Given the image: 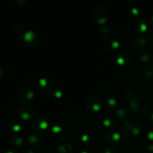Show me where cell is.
Returning <instances> with one entry per match:
<instances>
[{
  "label": "cell",
  "instance_id": "cell-1",
  "mask_svg": "<svg viewBox=\"0 0 153 153\" xmlns=\"http://www.w3.org/2000/svg\"><path fill=\"white\" fill-rule=\"evenodd\" d=\"M128 43L132 47L142 49L146 46L148 40L144 35L139 34H131L128 37Z\"/></svg>",
  "mask_w": 153,
  "mask_h": 153
},
{
  "label": "cell",
  "instance_id": "cell-2",
  "mask_svg": "<svg viewBox=\"0 0 153 153\" xmlns=\"http://www.w3.org/2000/svg\"><path fill=\"white\" fill-rule=\"evenodd\" d=\"M93 17L99 24H105L108 17V10L104 6H97L93 10Z\"/></svg>",
  "mask_w": 153,
  "mask_h": 153
},
{
  "label": "cell",
  "instance_id": "cell-3",
  "mask_svg": "<svg viewBox=\"0 0 153 153\" xmlns=\"http://www.w3.org/2000/svg\"><path fill=\"white\" fill-rule=\"evenodd\" d=\"M34 97V92L31 88L28 86H23L19 88L17 92V98L20 102L27 104Z\"/></svg>",
  "mask_w": 153,
  "mask_h": 153
},
{
  "label": "cell",
  "instance_id": "cell-4",
  "mask_svg": "<svg viewBox=\"0 0 153 153\" xmlns=\"http://www.w3.org/2000/svg\"><path fill=\"white\" fill-rule=\"evenodd\" d=\"M28 145L32 148H39L43 146L45 142V137L42 134L33 132L28 136L27 138Z\"/></svg>",
  "mask_w": 153,
  "mask_h": 153
},
{
  "label": "cell",
  "instance_id": "cell-5",
  "mask_svg": "<svg viewBox=\"0 0 153 153\" xmlns=\"http://www.w3.org/2000/svg\"><path fill=\"white\" fill-rule=\"evenodd\" d=\"M85 103H86L87 107L94 111H98L102 108L101 100L95 95H90L87 97Z\"/></svg>",
  "mask_w": 153,
  "mask_h": 153
},
{
  "label": "cell",
  "instance_id": "cell-6",
  "mask_svg": "<svg viewBox=\"0 0 153 153\" xmlns=\"http://www.w3.org/2000/svg\"><path fill=\"white\" fill-rule=\"evenodd\" d=\"M49 123H48V119L45 117L43 116H37L33 118L31 122V128L35 131H40V130L45 129L47 128Z\"/></svg>",
  "mask_w": 153,
  "mask_h": 153
},
{
  "label": "cell",
  "instance_id": "cell-7",
  "mask_svg": "<svg viewBox=\"0 0 153 153\" xmlns=\"http://www.w3.org/2000/svg\"><path fill=\"white\" fill-rule=\"evenodd\" d=\"M24 40L30 47H35L39 43V37L33 31H28L24 34Z\"/></svg>",
  "mask_w": 153,
  "mask_h": 153
},
{
  "label": "cell",
  "instance_id": "cell-8",
  "mask_svg": "<svg viewBox=\"0 0 153 153\" xmlns=\"http://www.w3.org/2000/svg\"><path fill=\"white\" fill-rule=\"evenodd\" d=\"M127 98H128V101L129 102L131 108L134 111H137L140 109V103H139L138 100H137V97L135 94L131 91H127Z\"/></svg>",
  "mask_w": 153,
  "mask_h": 153
},
{
  "label": "cell",
  "instance_id": "cell-9",
  "mask_svg": "<svg viewBox=\"0 0 153 153\" xmlns=\"http://www.w3.org/2000/svg\"><path fill=\"white\" fill-rule=\"evenodd\" d=\"M34 108L31 106L25 105L20 109L19 115H20L21 118L22 120H28L34 114Z\"/></svg>",
  "mask_w": 153,
  "mask_h": 153
},
{
  "label": "cell",
  "instance_id": "cell-10",
  "mask_svg": "<svg viewBox=\"0 0 153 153\" xmlns=\"http://www.w3.org/2000/svg\"><path fill=\"white\" fill-rule=\"evenodd\" d=\"M105 138L111 144H117L120 140V134L116 131H109L106 134Z\"/></svg>",
  "mask_w": 153,
  "mask_h": 153
},
{
  "label": "cell",
  "instance_id": "cell-11",
  "mask_svg": "<svg viewBox=\"0 0 153 153\" xmlns=\"http://www.w3.org/2000/svg\"><path fill=\"white\" fill-rule=\"evenodd\" d=\"M40 89L43 93H49L52 91V82L47 78H43L39 81Z\"/></svg>",
  "mask_w": 153,
  "mask_h": 153
},
{
  "label": "cell",
  "instance_id": "cell-12",
  "mask_svg": "<svg viewBox=\"0 0 153 153\" xmlns=\"http://www.w3.org/2000/svg\"><path fill=\"white\" fill-rule=\"evenodd\" d=\"M134 28L138 31H145L147 28V21L144 18H137L134 23Z\"/></svg>",
  "mask_w": 153,
  "mask_h": 153
},
{
  "label": "cell",
  "instance_id": "cell-13",
  "mask_svg": "<svg viewBox=\"0 0 153 153\" xmlns=\"http://www.w3.org/2000/svg\"><path fill=\"white\" fill-rule=\"evenodd\" d=\"M130 57L126 52H120L117 55V61L120 65H124L129 61Z\"/></svg>",
  "mask_w": 153,
  "mask_h": 153
},
{
  "label": "cell",
  "instance_id": "cell-14",
  "mask_svg": "<svg viewBox=\"0 0 153 153\" xmlns=\"http://www.w3.org/2000/svg\"><path fill=\"white\" fill-rule=\"evenodd\" d=\"M10 145L13 146H21L24 143V138L20 135H13L9 139Z\"/></svg>",
  "mask_w": 153,
  "mask_h": 153
},
{
  "label": "cell",
  "instance_id": "cell-15",
  "mask_svg": "<svg viewBox=\"0 0 153 153\" xmlns=\"http://www.w3.org/2000/svg\"><path fill=\"white\" fill-rule=\"evenodd\" d=\"M58 153H73L74 149L71 145L68 143H61L58 146Z\"/></svg>",
  "mask_w": 153,
  "mask_h": 153
},
{
  "label": "cell",
  "instance_id": "cell-16",
  "mask_svg": "<svg viewBox=\"0 0 153 153\" xmlns=\"http://www.w3.org/2000/svg\"><path fill=\"white\" fill-rule=\"evenodd\" d=\"M122 130L124 134H126L128 136H133L132 131H131V126L129 120H126L123 123Z\"/></svg>",
  "mask_w": 153,
  "mask_h": 153
},
{
  "label": "cell",
  "instance_id": "cell-17",
  "mask_svg": "<svg viewBox=\"0 0 153 153\" xmlns=\"http://www.w3.org/2000/svg\"><path fill=\"white\" fill-rule=\"evenodd\" d=\"M10 128L14 131H19L22 128V123L17 119L12 120L10 122Z\"/></svg>",
  "mask_w": 153,
  "mask_h": 153
},
{
  "label": "cell",
  "instance_id": "cell-18",
  "mask_svg": "<svg viewBox=\"0 0 153 153\" xmlns=\"http://www.w3.org/2000/svg\"><path fill=\"white\" fill-rule=\"evenodd\" d=\"M117 115L119 119H120L121 120H125V121H126L127 118H128V112L123 108L118 109L117 111Z\"/></svg>",
  "mask_w": 153,
  "mask_h": 153
},
{
  "label": "cell",
  "instance_id": "cell-19",
  "mask_svg": "<svg viewBox=\"0 0 153 153\" xmlns=\"http://www.w3.org/2000/svg\"><path fill=\"white\" fill-rule=\"evenodd\" d=\"M131 126V131H132V135H137L140 132V126L137 122L134 120H129Z\"/></svg>",
  "mask_w": 153,
  "mask_h": 153
},
{
  "label": "cell",
  "instance_id": "cell-20",
  "mask_svg": "<svg viewBox=\"0 0 153 153\" xmlns=\"http://www.w3.org/2000/svg\"><path fill=\"white\" fill-rule=\"evenodd\" d=\"M140 60L144 63H152L153 58L150 54L145 52V53L141 54V55H140Z\"/></svg>",
  "mask_w": 153,
  "mask_h": 153
},
{
  "label": "cell",
  "instance_id": "cell-21",
  "mask_svg": "<svg viewBox=\"0 0 153 153\" xmlns=\"http://www.w3.org/2000/svg\"><path fill=\"white\" fill-rule=\"evenodd\" d=\"M82 143L85 146H88L91 145V141H92V138H91V136L88 134H85L82 135Z\"/></svg>",
  "mask_w": 153,
  "mask_h": 153
},
{
  "label": "cell",
  "instance_id": "cell-22",
  "mask_svg": "<svg viewBox=\"0 0 153 153\" xmlns=\"http://www.w3.org/2000/svg\"><path fill=\"white\" fill-rule=\"evenodd\" d=\"M117 103V102L116 99L114 98V97H108L105 101L106 106H108L109 108H114V106H116Z\"/></svg>",
  "mask_w": 153,
  "mask_h": 153
},
{
  "label": "cell",
  "instance_id": "cell-23",
  "mask_svg": "<svg viewBox=\"0 0 153 153\" xmlns=\"http://www.w3.org/2000/svg\"><path fill=\"white\" fill-rule=\"evenodd\" d=\"M120 46V43L117 40H111V41L108 42V49L110 50H115V49H117L118 47Z\"/></svg>",
  "mask_w": 153,
  "mask_h": 153
},
{
  "label": "cell",
  "instance_id": "cell-24",
  "mask_svg": "<svg viewBox=\"0 0 153 153\" xmlns=\"http://www.w3.org/2000/svg\"><path fill=\"white\" fill-rule=\"evenodd\" d=\"M143 76L147 79H151L153 78V67H150L143 72Z\"/></svg>",
  "mask_w": 153,
  "mask_h": 153
},
{
  "label": "cell",
  "instance_id": "cell-25",
  "mask_svg": "<svg viewBox=\"0 0 153 153\" xmlns=\"http://www.w3.org/2000/svg\"><path fill=\"white\" fill-rule=\"evenodd\" d=\"M13 32L16 35H22L24 34V32H25V30H24V28L21 25H16L13 28Z\"/></svg>",
  "mask_w": 153,
  "mask_h": 153
},
{
  "label": "cell",
  "instance_id": "cell-26",
  "mask_svg": "<svg viewBox=\"0 0 153 153\" xmlns=\"http://www.w3.org/2000/svg\"><path fill=\"white\" fill-rule=\"evenodd\" d=\"M16 5L19 8H26L28 5V1L27 0H17L16 2Z\"/></svg>",
  "mask_w": 153,
  "mask_h": 153
},
{
  "label": "cell",
  "instance_id": "cell-27",
  "mask_svg": "<svg viewBox=\"0 0 153 153\" xmlns=\"http://www.w3.org/2000/svg\"><path fill=\"white\" fill-rule=\"evenodd\" d=\"M139 112L140 113V114H142L143 116H147L148 114L150 112V109L147 106H143V107L140 108L139 109Z\"/></svg>",
  "mask_w": 153,
  "mask_h": 153
},
{
  "label": "cell",
  "instance_id": "cell-28",
  "mask_svg": "<svg viewBox=\"0 0 153 153\" xmlns=\"http://www.w3.org/2000/svg\"><path fill=\"white\" fill-rule=\"evenodd\" d=\"M100 32L103 35H108V34H109L111 32V28L109 26H104L100 29Z\"/></svg>",
  "mask_w": 153,
  "mask_h": 153
},
{
  "label": "cell",
  "instance_id": "cell-29",
  "mask_svg": "<svg viewBox=\"0 0 153 153\" xmlns=\"http://www.w3.org/2000/svg\"><path fill=\"white\" fill-rule=\"evenodd\" d=\"M102 123H103V125H104L105 126H106V127L112 126V125L114 124L113 120H112L111 119V118H109V117L105 118Z\"/></svg>",
  "mask_w": 153,
  "mask_h": 153
},
{
  "label": "cell",
  "instance_id": "cell-30",
  "mask_svg": "<svg viewBox=\"0 0 153 153\" xmlns=\"http://www.w3.org/2000/svg\"><path fill=\"white\" fill-rule=\"evenodd\" d=\"M102 153H116V150L112 146H105L102 149Z\"/></svg>",
  "mask_w": 153,
  "mask_h": 153
},
{
  "label": "cell",
  "instance_id": "cell-31",
  "mask_svg": "<svg viewBox=\"0 0 153 153\" xmlns=\"http://www.w3.org/2000/svg\"><path fill=\"white\" fill-rule=\"evenodd\" d=\"M52 94H53V95L55 96V97H58V98H59V97H61V96H62V92H61V90H60V89H57V88H55V89L52 90Z\"/></svg>",
  "mask_w": 153,
  "mask_h": 153
},
{
  "label": "cell",
  "instance_id": "cell-32",
  "mask_svg": "<svg viewBox=\"0 0 153 153\" xmlns=\"http://www.w3.org/2000/svg\"><path fill=\"white\" fill-rule=\"evenodd\" d=\"M52 131L55 133H58L60 132V131L62 130V128H61V126H54L53 127H52Z\"/></svg>",
  "mask_w": 153,
  "mask_h": 153
},
{
  "label": "cell",
  "instance_id": "cell-33",
  "mask_svg": "<svg viewBox=\"0 0 153 153\" xmlns=\"http://www.w3.org/2000/svg\"><path fill=\"white\" fill-rule=\"evenodd\" d=\"M148 137H149V139H150V140H153V128H151L149 131V132H148Z\"/></svg>",
  "mask_w": 153,
  "mask_h": 153
},
{
  "label": "cell",
  "instance_id": "cell-34",
  "mask_svg": "<svg viewBox=\"0 0 153 153\" xmlns=\"http://www.w3.org/2000/svg\"><path fill=\"white\" fill-rule=\"evenodd\" d=\"M146 153H153V144L149 145V147L146 149Z\"/></svg>",
  "mask_w": 153,
  "mask_h": 153
},
{
  "label": "cell",
  "instance_id": "cell-35",
  "mask_svg": "<svg viewBox=\"0 0 153 153\" xmlns=\"http://www.w3.org/2000/svg\"><path fill=\"white\" fill-rule=\"evenodd\" d=\"M131 12H132V13L135 15L138 14V10H137L136 7H133V8L131 9Z\"/></svg>",
  "mask_w": 153,
  "mask_h": 153
},
{
  "label": "cell",
  "instance_id": "cell-36",
  "mask_svg": "<svg viewBox=\"0 0 153 153\" xmlns=\"http://www.w3.org/2000/svg\"><path fill=\"white\" fill-rule=\"evenodd\" d=\"M24 153H34V151L31 150V149H25V152H24Z\"/></svg>",
  "mask_w": 153,
  "mask_h": 153
},
{
  "label": "cell",
  "instance_id": "cell-37",
  "mask_svg": "<svg viewBox=\"0 0 153 153\" xmlns=\"http://www.w3.org/2000/svg\"><path fill=\"white\" fill-rule=\"evenodd\" d=\"M81 153H92V152H91V150H88V149H87V150L82 151V152Z\"/></svg>",
  "mask_w": 153,
  "mask_h": 153
},
{
  "label": "cell",
  "instance_id": "cell-38",
  "mask_svg": "<svg viewBox=\"0 0 153 153\" xmlns=\"http://www.w3.org/2000/svg\"><path fill=\"white\" fill-rule=\"evenodd\" d=\"M1 78H2V70L0 68V79H1Z\"/></svg>",
  "mask_w": 153,
  "mask_h": 153
},
{
  "label": "cell",
  "instance_id": "cell-39",
  "mask_svg": "<svg viewBox=\"0 0 153 153\" xmlns=\"http://www.w3.org/2000/svg\"><path fill=\"white\" fill-rule=\"evenodd\" d=\"M6 153H16V152H14V151H12V150H8L6 152Z\"/></svg>",
  "mask_w": 153,
  "mask_h": 153
},
{
  "label": "cell",
  "instance_id": "cell-40",
  "mask_svg": "<svg viewBox=\"0 0 153 153\" xmlns=\"http://www.w3.org/2000/svg\"><path fill=\"white\" fill-rule=\"evenodd\" d=\"M151 119H152V123H153V114H152V116H151Z\"/></svg>",
  "mask_w": 153,
  "mask_h": 153
},
{
  "label": "cell",
  "instance_id": "cell-41",
  "mask_svg": "<svg viewBox=\"0 0 153 153\" xmlns=\"http://www.w3.org/2000/svg\"><path fill=\"white\" fill-rule=\"evenodd\" d=\"M152 25H153V16H152Z\"/></svg>",
  "mask_w": 153,
  "mask_h": 153
}]
</instances>
